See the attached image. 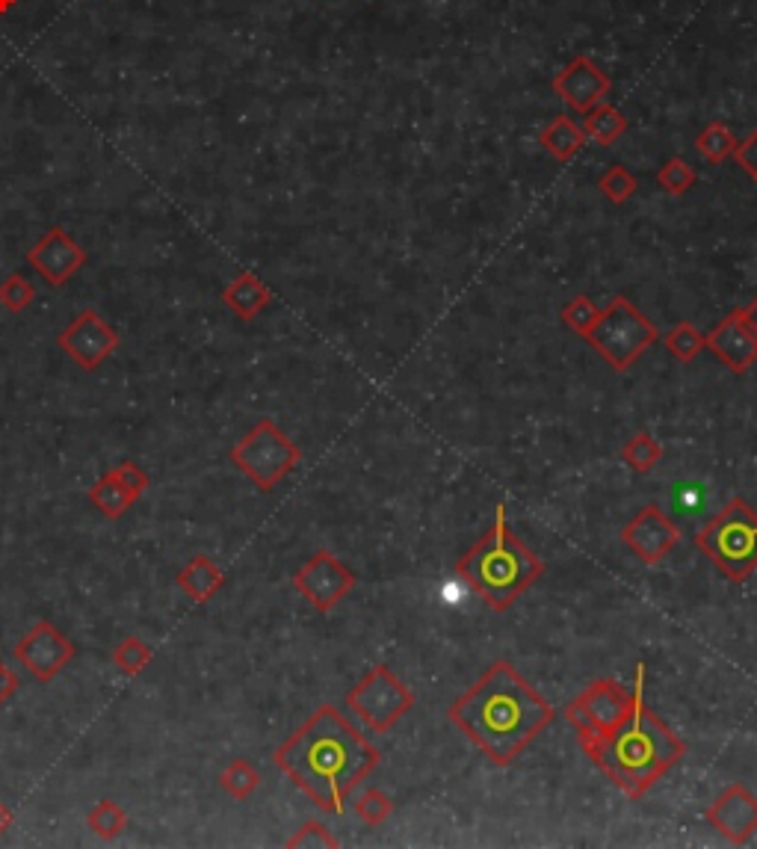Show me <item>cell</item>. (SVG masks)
Here are the masks:
<instances>
[{
	"mask_svg": "<svg viewBox=\"0 0 757 849\" xmlns=\"http://www.w3.org/2000/svg\"><path fill=\"white\" fill-rule=\"evenodd\" d=\"M86 826H90L92 835H98L101 840H116L121 831L128 829V814H125L119 802L101 800L98 805L86 814Z\"/></svg>",
	"mask_w": 757,
	"mask_h": 849,
	"instance_id": "obj_24",
	"label": "cell"
},
{
	"mask_svg": "<svg viewBox=\"0 0 757 849\" xmlns=\"http://www.w3.org/2000/svg\"><path fill=\"white\" fill-rule=\"evenodd\" d=\"M616 370H628L657 340V326L645 321L628 300H613L583 335Z\"/></svg>",
	"mask_w": 757,
	"mask_h": 849,
	"instance_id": "obj_7",
	"label": "cell"
},
{
	"mask_svg": "<svg viewBox=\"0 0 757 849\" xmlns=\"http://www.w3.org/2000/svg\"><path fill=\"white\" fill-rule=\"evenodd\" d=\"M704 347L717 352V359L727 364L734 373H746L757 361V338L743 323L739 309L731 311L725 321L710 332L708 338H704Z\"/></svg>",
	"mask_w": 757,
	"mask_h": 849,
	"instance_id": "obj_16",
	"label": "cell"
},
{
	"mask_svg": "<svg viewBox=\"0 0 757 849\" xmlns=\"http://www.w3.org/2000/svg\"><path fill=\"white\" fill-rule=\"evenodd\" d=\"M739 314H743V323L748 326V332L757 338V300L748 302L746 309H739Z\"/></svg>",
	"mask_w": 757,
	"mask_h": 849,
	"instance_id": "obj_39",
	"label": "cell"
},
{
	"mask_svg": "<svg viewBox=\"0 0 757 849\" xmlns=\"http://www.w3.org/2000/svg\"><path fill=\"white\" fill-rule=\"evenodd\" d=\"M391 809H394V805H391L388 796L378 788H368L359 800H356V814H359L368 826H382V823L391 817Z\"/></svg>",
	"mask_w": 757,
	"mask_h": 849,
	"instance_id": "obj_30",
	"label": "cell"
},
{
	"mask_svg": "<svg viewBox=\"0 0 757 849\" xmlns=\"http://www.w3.org/2000/svg\"><path fill=\"white\" fill-rule=\"evenodd\" d=\"M119 332L101 317L95 309L80 311L78 317L57 335V347L86 373L98 370L113 352L119 350Z\"/></svg>",
	"mask_w": 757,
	"mask_h": 849,
	"instance_id": "obj_10",
	"label": "cell"
},
{
	"mask_svg": "<svg viewBox=\"0 0 757 849\" xmlns=\"http://www.w3.org/2000/svg\"><path fill=\"white\" fill-rule=\"evenodd\" d=\"M151 660H154V649L149 642L140 640V637H125V640L113 649V666L128 675V678H137L142 672L149 670Z\"/></svg>",
	"mask_w": 757,
	"mask_h": 849,
	"instance_id": "obj_23",
	"label": "cell"
},
{
	"mask_svg": "<svg viewBox=\"0 0 757 849\" xmlns=\"http://www.w3.org/2000/svg\"><path fill=\"white\" fill-rule=\"evenodd\" d=\"M621 456H625V462H628L637 474H648V470L663 460V444H660L654 435H648V432H637V435L625 444Z\"/></svg>",
	"mask_w": 757,
	"mask_h": 849,
	"instance_id": "obj_25",
	"label": "cell"
},
{
	"mask_svg": "<svg viewBox=\"0 0 757 849\" xmlns=\"http://www.w3.org/2000/svg\"><path fill=\"white\" fill-rule=\"evenodd\" d=\"M15 3H19V0H0V15H7Z\"/></svg>",
	"mask_w": 757,
	"mask_h": 849,
	"instance_id": "obj_41",
	"label": "cell"
},
{
	"mask_svg": "<svg viewBox=\"0 0 757 849\" xmlns=\"http://www.w3.org/2000/svg\"><path fill=\"white\" fill-rule=\"evenodd\" d=\"M737 161L739 166L752 175V178L757 181V130H755V137L746 142V146H739L737 149Z\"/></svg>",
	"mask_w": 757,
	"mask_h": 849,
	"instance_id": "obj_38",
	"label": "cell"
},
{
	"mask_svg": "<svg viewBox=\"0 0 757 849\" xmlns=\"http://www.w3.org/2000/svg\"><path fill=\"white\" fill-rule=\"evenodd\" d=\"M621 542L628 545L645 566H660L680 542V530L657 503H651L621 530Z\"/></svg>",
	"mask_w": 757,
	"mask_h": 849,
	"instance_id": "obj_14",
	"label": "cell"
},
{
	"mask_svg": "<svg viewBox=\"0 0 757 849\" xmlns=\"http://www.w3.org/2000/svg\"><path fill=\"white\" fill-rule=\"evenodd\" d=\"M598 314L601 309L595 302L589 300V296H578V300H571L566 309H562V323L571 326L574 332H580V335H586L589 326L598 321Z\"/></svg>",
	"mask_w": 757,
	"mask_h": 849,
	"instance_id": "obj_33",
	"label": "cell"
},
{
	"mask_svg": "<svg viewBox=\"0 0 757 849\" xmlns=\"http://www.w3.org/2000/svg\"><path fill=\"white\" fill-rule=\"evenodd\" d=\"M276 767L323 811L343 814L349 793L378 767V749L340 710L323 708L276 749Z\"/></svg>",
	"mask_w": 757,
	"mask_h": 849,
	"instance_id": "obj_1",
	"label": "cell"
},
{
	"mask_svg": "<svg viewBox=\"0 0 757 849\" xmlns=\"http://www.w3.org/2000/svg\"><path fill=\"white\" fill-rule=\"evenodd\" d=\"M621 130H625L621 113L613 111V107H598V111L586 119V130H583V133H586L589 140L598 142V146H613V140L621 137Z\"/></svg>",
	"mask_w": 757,
	"mask_h": 849,
	"instance_id": "obj_27",
	"label": "cell"
},
{
	"mask_svg": "<svg viewBox=\"0 0 757 849\" xmlns=\"http://www.w3.org/2000/svg\"><path fill=\"white\" fill-rule=\"evenodd\" d=\"M302 460L300 447L269 418H260L243 439L231 447V462L249 477L260 491H272Z\"/></svg>",
	"mask_w": 757,
	"mask_h": 849,
	"instance_id": "obj_6",
	"label": "cell"
},
{
	"mask_svg": "<svg viewBox=\"0 0 757 849\" xmlns=\"http://www.w3.org/2000/svg\"><path fill=\"white\" fill-rule=\"evenodd\" d=\"M12 823H15V814L10 811V805L0 802V835H7L12 829Z\"/></svg>",
	"mask_w": 757,
	"mask_h": 849,
	"instance_id": "obj_40",
	"label": "cell"
},
{
	"mask_svg": "<svg viewBox=\"0 0 757 849\" xmlns=\"http://www.w3.org/2000/svg\"><path fill=\"white\" fill-rule=\"evenodd\" d=\"M704 503H708V491H704V486H698L696 480L678 482V486L672 489V507H675V512H680V515H687V519H692V515L704 510Z\"/></svg>",
	"mask_w": 757,
	"mask_h": 849,
	"instance_id": "obj_31",
	"label": "cell"
},
{
	"mask_svg": "<svg viewBox=\"0 0 757 849\" xmlns=\"http://www.w3.org/2000/svg\"><path fill=\"white\" fill-rule=\"evenodd\" d=\"M293 590L300 592L317 613H331L349 592L356 590V574L331 550L323 548L293 574Z\"/></svg>",
	"mask_w": 757,
	"mask_h": 849,
	"instance_id": "obj_11",
	"label": "cell"
},
{
	"mask_svg": "<svg viewBox=\"0 0 757 849\" xmlns=\"http://www.w3.org/2000/svg\"><path fill=\"white\" fill-rule=\"evenodd\" d=\"M708 819L731 844H746L757 831V796L743 784H731L708 809Z\"/></svg>",
	"mask_w": 757,
	"mask_h": 849,
	"instance_id": "obj_15",
	"label": "cell"
},
{
	"mask_svg": "<svg viewBox=\"0 0 757 849\" xmlns=\"http://www.w3.org/2000/svg\"><path fill=\"white\" fill-rule=\"evenodd\" d=\"M411 705H415L411 689L385 663H376L368 672V678L359 687H352L347 696V708L376 734L394 729L409 713Z\"/></svg>",
	"mask_w": 757,
	"mask_h": 849,
	"instance_id": "obj_9",
	"label": "cell"
},
{
	"mask_svg": "<svg viewBox=\"0 0 757 849\" xmlns=\"http://www.w3.org/2000/svg\"><path fill=\"white\" fill-rule=\"evenodd\" d=\"M696 184V172L689 170L684 161H668L663 170H660V187L672 196H680L687 193L689 187Z\"/></svg>",
	"mask_w": 757,
	"mask_h": 849,
	"instance_id": "obj_34",
	"label": "cell"
},
{
	"mask_svg": "<svg viewBox=\"0 0 757 849\" xmlns=\"http://www.w3.org/2000/svg\"><path fill=\"white\" fill-rule=\"evenodd\" d=\"M33 300H36V284L24 272H12V276L0 281V305L12 311V314L31 309Z\"/></svg>",
	"mask_w": 757,
	"mask_h": 849,
	"instance_id": "obj_26",
	"label": "cell"
},
{
	"mask_svg": "<svg viewBox=\"0 0 757 849\" xmlns=\"http://www.w3.org/2000/svg\"><path fill=\"white\" fill-rule=\"evenodd\" d=\"M462 578L468 580L470 590L486 601L491 609H509L527 592L533 580L541 578V560L524 548V542L509 530L506 507L498 503L494 524L474 545L465 560L458 562Z\"/></svg>",
	"mask_w": 757,
	"mask_h": 849,
	"instance_id": "obj_4",
	"label": "cell"
},
{
	"mask_svg": "<svg viewBox=\"0 0 757 849\" xmlns=\"http://www.w3.org/2000/svg\"><path fill=\"white\" fill-rule=\"evenodd\" d=\"M220 788L229 793L231 800L246 802L260 788V772L246 758H234L220 772Z\"/></svg>",
	"mask_w": 757,
	"mask_h": 849,
	"instance_id": "obj_22",
	"label": "cell"
},
{
	"mask_svg": "<svg viewBox=\"0 0 757 849\" xmlns=\"http://www.w3.org/2000/svg\"><path fill=\"white\" fill-rule=\"evenodd\" d=\"M74 654H78V649L71 646L69 637L48 619L36 621L12 649V658L24 663V670L31 672L39 684L57 678L74 660Z\"/></svg>",
	"mask_w": 757,
	"mask_h": 849,
	"instance_id": "obj_12",
	"label": "cell"
},
{
	"mask_svg": "<svg viewBox=\"0 0 757 849\" xmlns=\"http://www.w3.org/2000/svg\"><path fill=\"white\" fill-rule=\"evenodd\" d=\"M701 347H704V338L692 323H678L675 329L666 332V350L678 361H692Z\"/></svg>",
	"mask_w": 757,
	"mask_h": 849,
	"instance_id": "obj_28",
	"label": "cell"
},
{
	"mask_svg": "<svg viewBox=\"0 0 757 849\" xmlns=\"http://www.w3.org/2000/svg\"><path fill=\"white\" fill-rule=\"evenodd\" d=\"M27 260H31V267L39 272L42 279L54 284V288H60L74 272L86 267V249L71 237L69 231L54 225V229L42 234L39 241L33 243L31 252H27Z\"/></svg>",
	"mask_w": 757,
	"mask_h": 849,
	"instance_id": "obj_13",
	"label": "cell"
},
{
	"mask_svg": "<svg viewBox=\"0 0 757 849\" xmlns=\"http://www.w3.org/2000/svg\"><path fill=\"white\" fill-rule=\"evenodd\" d=\"M175 586H178L193 604H208V601L225 586V571L210 560L208 554H196L184 569H178Z\"/></svg>",
	"mask_w": 757,
	"mask_h": 849,
	"instance_id": "obj_18",
	"label": "cell"
},
{
	"mask_svg": "<svg viewBox=\"0 0 757 849\" xmlns=\"http://www.w3.org/2000/svg\"><path fill=\"white\" fill-rule=\"evenodd\" d=\"M554 86H557L559 95H562L571 107L589 111V107H595V104L604 98V92L609 90V81L607 74L595 69L589 60H574L559 74L557 81H554Z\"/></svg>",
	"mask_w": 757,
	"mask_h": 849,
	"instance_id": "obj_17",
	"label": "cell"
},
{
	"mask_svg": "<svg viewBox=\"0 0 757 849\" xmlns=\"http://www.w3.org/2000/svg\"><path fill=\"white\" fill-rule=\"evenodd\" d=\"M595 767L604 769L618 790H625L630 800L645 796V790L684 758V740L657 720L645 705V663L637 666L633 681V708L630 717L598 743L583 749Z\"/></svg>",
	"mask_w": 757,
	"mask_h": 849,
	"instance_id": "obj_3",
	"label": "cell"
},
{
	"mask_svg": "<svg viewBox=\"0 0 757 849\" xmlns=\"http://www.w3.org/2000/svg\"><path fill=\"white\" fill-rule=\"evenodd\" d=\"M586 140V133L574 125L566 116H557V119L550 121L548 128L541 130V146L557 158V161H571L578 149Z\"/></svg>",
	"mask_w": 757,
	"mask_h": 849,
	"instance_id": "obj_21",
	"label": "cell"
},
{
	"mask_svg": "<svg viewBox=\"0 0 757 849\" xmlns=\"http://www.w3.org/2000/svg\"><path fill=\"white\" fill-rule=\"evenodd\" d=\"M19 687H21L19 675L12 672V666H7V663L0 660V708H3L15 693H19Z\"/></svg>",
	"mask_w": 757,
	"mask_h": 849,
	"instance_id": "obj_37",
	"label": "cell"
},
{
	"mask_svg": "<svg viewBox=\"0 0 757 849\" xmlns=\"http://www.w3.org/2000/svg\"><path fill=\"white\" fill-rule=\"evenodd\" d=\"M113 470L119 474V480L128 486V491L137 500H140L142 495L151 489V477L145 474V468H140V465H137V462H121L119 468H113Z\"/></svg>",
	"mask_w": 757,
	"mask_h": 849,
	"instance_id": "obj_36",
	"label": "cell"
},
{
	"mask_svg": "<svg viewBox=\"0 0 757 849\" xmlns=\"http://www.w3.org/2000/svg\"><path fill=\"white\" fill-rule=\"evenodd\" d=\"M222 302H225V309L237 321L249 323L272 302V293H269L267 284L255 272H240L237 279L225 284V290H222Z\"/></svg>",
	"mask_w": 757,
	"mask_h": 849,
	"instance_id": "obj_19",
	"label": "cell"
},
{
	"mask_svg": "<svg viewBox=\"0 0 757 849\" xmlns=\"http://www.w3.org/2000/svg\"><path fill=\"white\" fill-rule=\"evenodd\" d=\"M633 708V687H625L613 678L595 681L592 687L580 693L578 699L566 708L568 722L578 731L583 749L598 743L630 717Z\"/></svg>",
	"mask_w": 757,
	"mask_h": 849,
	"instance_id": "obj_8",
	"label": "cell"
},
{
	"mask_svg": "<svg viewBox=\"0 0 757 849\" xmlns=\"http://www.w3.org/2000/svg\"><path fill=\"white\" fill-rule=\"evenodd\" d=\"M450 722L468 734L486 758L509 767L554 720V708L509 663L498 660L474 687L450 705Z\"/></svg>",
	"mask_w": 757,
	"mask_h": 849,
	"instance_id": "obj_2",
	"label": "cell"
},
{
	"mask_svg": "<svg viewBox=\"0 0 757 849\" xmlns=\"http://www.w3.org/2000/svg\"><path fill=\"white\" fill-rule=\"evenodd\" d=\"M90 503L104 515V519L119 521L125 512L137 503V498L130 495L128 486L119 480L116 470H107L104 477L95 480V486L90 489Z\"/></svg>",
	"mask_w": 757,
	"mask_h": 849,
	"instance_id": "obj_20",
	"label": "cell"
},
{
	"mask_svg": "<svg viewBox=\"0 0 757 849\" xmlns=\"http://www.w3.org/2000/svg\"><path fill=\"white\" fill-rule=\"evenodd\" d=\"M288 847H338V840L331 838L329 829H326L323 823L308 819V823L288 840Z\"/></svg>",
	"mask_w": 757,
	"mask_h": 849,
	"instance_id": "obj_35",
	"label": "cell"
},
{
	"mask_svg": "<svg viewBox=\"0 0 757 849\" xmlns=\"http://www.w3.org/2000/svg\"><path fill=\"white\" fill-rule=\"evenodd\" d=\"M701 554L727 580L743 583L757 569V515L743 498H731L713 519L696 533Z\"/></svg>",
	"mask_w": 757,
	"mask_h": 849,
	"instance_id": "obj_5",
	"label": "cell"
},
{
	"mask_svg": "<svg viewBox=\"0 0 757 849\" xmlns=\"http://www.w3.org/2000/svg\"><path fill=\"white\" fill-rule=\"evenodd\" d=\"M696 149L708 158L710 163H719L722 158H727L731 151L737 149V142H734V133L725 128V125H719V121H713L701 137H698L696 142Z\"/></svg>",
	"mask_w": 757,
	"mask_h": 849,
	"instance_id": "obj_29",
	"label": "cell"
},
{
	"mask_svg": "<svg viewBox=\"0 0 757 849\" xmlns=\"http://www.w3.org/2000/svg\"><path fill=\"white\" fill-rule=\"evenodd\" d=\"M598 187H601V193L607 196V199H613L621 205V201H628L630 196L637 193V178H633V175H630L625 166H613V170H609L607 175L598 181Z\"/></svg>",
	"mask_w": 757,
	"mask_h": 849,
	"instance_id": "obj_32",
	"label": "cell"
}]
</instances>
